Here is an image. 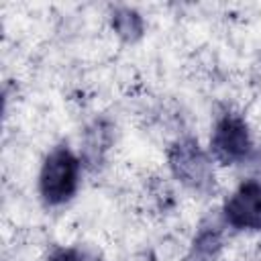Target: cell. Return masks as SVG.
<instances>
[{
	"label": "cell",
	"instance_id": "cell-5",
	"mask_svg": "<svg viewBox=\"0 0 261 261\" xmlns=\"http://www.w3.org/2000/svg\"><path fill=\"white\" fill-rule=\"evenodd\" d=\"M222 249V230L216 222H202L194 241H192V247H190V253H188V261H214L216 255L220 253Z\"/></svg>",
	"mask_w": 261,
	"mask_h": 261
},
{
	"label": "cell",
	"instance_id": "cell-2",
	"mask_svg": "<svg viewBox=\"0 0 261 261\" xmlns=\"http://www.w3.org/2000/svg\"><path fill=\"white\" fill-rule=\"evenodd\" d=\"M77 175H80V161L67 147L53 149L39 175V190L43 200L49 206H57L67 202L77 188Z\"/></svg>",
	"mask_w": 261,
	"mask_h": 261
},
{
	"label": "cell",
	"instance_id": "cell-1",
	"mask_svg": "<svg viewBox=\"0 0 261 261\" xmlns=\"http://www.w3.org/2000/svg\"><path fill=\"white\" fill-rule=\"evenodd\" d=\"M169 167L175 179L194 192H210L214 188V169L210 157L202 151L196 139L186 137L173 143L169 149Z\"/></svg>",
	"mask_w": 261,
	"mask_h": 261
},
{
	"label": "cell",
	"instance_id": "cell-7",
	"mask_svg": "<svg viewBox=\"0 0 261 261\" xmlns=\"http://www.w3.org/2000/svg\"><path fill=\"white\" fill-rule=\"evenodd\" d=\"M49 261H100V257H96L90 251H82V249H61L53 253Z\"/></svg>",
	"mask_w": 261,
	"mask_h": 261
},
{
	"label": "cell",
	"instance_id": "cell-3",
	"mask_svg": "<svg viewBox=\"0 0 261 261\" xmlns=\"http://www.w3.org/2000/svg\"><path fill=\"white\" fill-rule=\"evenodd\" d=\"M251 137L245 120L237 114H224L212 133L210 149L216 161L224 165H232L245 161L251 153Z\"/></svg>",
	"mask_w": 261,
	"mask_h": 261
},
{
	"label": "cell",
	"instance_id": "cell-6",
	"mask_svg": "<svg viewBox=\"0 0 261 261\" xmlns=\"http://www.w3.org/2000/svg\"><path fill=\"white\" fill-rule=\"evenodd\" d=\"M112 29L122 41L133 43V41L141 39L145 27H143V18L137 10L126 8V6H118L112 12Z\"/></svg>",
	"mask_w": 261,
	"mask_h": 261
},
{
	"label": "cell",
	"instance_id": "cell-4",
	"mask_svg": "<svg viewBox=\"0 0 261 261\" xmlns=\"http://www.w3.org/2000/svg\"><path fill=\"white\" fill-rule=\"evenodd\" d=\"M226 224L237 230H261V184L243 181L222 208Z\"/></svg>",
	"mask_w": 261,
	"mask_h": 261
}]
</instances>
